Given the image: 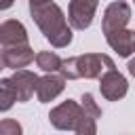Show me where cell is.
<instances>
[{
	"mask_svg": "<svg viewBox=\"0 0 135 135\" xmlns=\"http://www.w3.org/2000/svg\"><path fill=\"white\" fill-rule=\"evenodd\" d=\"M30 13H32V19L36 21V25L40 27V32L44 34V38L55 49H63L72 42V25H68L63 11L55 2L30 6Z\"/></svg>",
	"mask_w": 135,
	"mask_h": 135,
	"instance_id": "6da1fadb",
	"label": "cell"
},
{
	"mask_svg": "<svg viewBox=\"0 0 135 135\" xmlns=\"http://www.w3.org/2000/svg\"><path fill=\"white\" fill-rule=\"evenodd\" d=\"M108 70H116L114 61L108 55L101 53H84L76 55L70 59H63L61 65V76L65 80H78V78H101Z\"/></svg>",
	"mask_w": 135,
	"mask_h": 135,
	"instance_id": "7a4b0ae2",
	"label": "cell"
},
{
	"mask_svg": "<svg viewBox=\"0 0 135 135\" xmlns=\"http://www.w3.org/2000/svg\"><path fill=\"white\" fill-rule=\"evenodd\" d=\"M131 21V6L124 0H114L112 4L105 6L103 11V19H101V30L103 34H112L118 30H124L127 23Z\"/></svg>",
	"mask_w": 135,
	"mask_h": 135,
	"instance_id": "3957f363",
	"label": "cell"
},
{
	"mask_svg": "<svg viewBox=\"0 0 135 135\" xmlns=\"http://www.w3.org/2000/svg\"><path fill=\"white\" fill-rule=\"evenodd\" d=\"M80 114H82V105L72 101V99H68V101H63V103H59L57 108L51 110L49 120L59 131H74L76 124H78Z\"/></svg>",
	"mask_w": 135,
	"mask_h": 135,
	"instance_id": "277c9868",
	"label": "cell"
},
{
	"mask_svg": "<svg viewBox=\"0 0 135 135\" xmlns=\"http://www.w3.org/2000/svg\"><path fill=\"white\" fill-rule=\"evenodd\" d=\"M99 0H70L68 6V21L74 30H86L93 23L95 11Z\"/></svg>",
	"mask_w": 135,
	"mask_h": 135,
	"instance_id": "5b68a950",
	"label": "cell"
},
{
	"mask_svg": "<svg viewBox=\"0 0 135 135\" xmlns=\"http://www.w3.org/2000/svg\"><path fill=\"white\" fill-rule=\"evenodd\" d=\"M99 91L108 101H118L127 95L129 91V82L127 78L118 72V70H108L101 78H99Z\"/></svg>",
	"mask_w": 135,
	"mask_h": 135,
	"instance_id": "8992f818",
	"label": "cell"
},
{
	"mask_svg": "<svg viewBox=\"0 0 135 135\" xmlns=\"http://www.w3.org/2000/svg\"><path fill=\"white\" fill-rule=\"evenodd\" d=\"M11 84L15 89V95H17V101L19 103H25L32 99V95L36 93V84H38V76L30 70H17L11 78Z\"/></svg>",
	"mask_w": 135,
	"mask_h": 135,
	"instance_id": "52a82bcc",
	"label": "cell"
},
{
	"mask_svg": "<svg viewBox=\"0 0 135 135\" xmlns=\"http://www.w3.org/2000/svg\"><path fill=\"white\" fill-rule=\"evenodd\" d=\"M34 61V51L30 44H19V46H2V65L11 70H23Z\"/></svg>",
	"mask_w": 135,
	"mask_h": 135,
	"instance_id": "ba28073f",
	"label": "cell"
},
{
	"mask_svg": "<svg viewBox=\"0 0 135 135\" xmlns=\"http://www.w3.org/2000/svg\"><path fill=\"white\" fill-rule=\"evenodd\" d=\"M65 89V78L61 74H46L42 78H38L36 84V97L40 103H49L53 101L57 95H61V91Z\"/></svg>",
	"mask_w": 135,
	"mask_h": 135,
	"instance_id": "9c48e42d",
	"label": "cell"
},
{
	"mask_svg": "<svg viewBox=\"0 0 135 135\" xmlns=\"http://www.w3.org/2000/svg\"><path fill=\"white\" fill-rule=\"evenodd\" d=\"M0 42L2 46H19L27 44V30L17 19H6L0 25Z\"/></svg>",
	"mask_w": 135,
	"mask_h": 135,
	"instance_id": "30bf717a",
	"label": "cell"
},
{
	"mask_svg": "<svg viewBox=\"0 0 135 135\" xmlns=\"http://www.w3.org/2000/svg\"><path fill=\"white\" fill-rule=\"evenodd\" d=\"M112 51L118 53V57H131L135 53V30H118L105 36Z\"/></svg>",
	"mask_w": 135,
	"mask_h": 135,
	"instance_id": "8fae6325",
	"label": "cell"
},
{
	"mask_svg": "<svg viewBox=\"0 0 135 135\" xmlns=\"http://www.w3.org/2000/svg\"><path fill=\"white\" fill-rule=\"evenodd\" d=\"M36 65L46 72V74H55V72H61V65H63V59L53 53V51H40L36 55Z\"/></svg>",
	"mask_w": 135,
	"mask_h": 135,
	"instance_id": "7c38bea8",
	"label": "cell"
},
{
	"mask_svg": "<svg viewBox=\"0 0 135 135\" xmlns=\"http://www.w3.org/2000/svg\"><path fill=\"white\" fill-rule=\"evenodd\" d=\"M74 133L76 135H97V118L82 108V114L78 118V124H76Z\"/></svg>",
	"mask_w": 135,
	"mask_h": 135,
	"instance_id": "4fadbf2b",
	"label": "cell"
},
{
	"mask_svg": "<svg viewBox=\"0 0 135 135\" xmlns=\"http://www.w3.org/2000/svg\"><path fill=\"white\" fill-rule=\"evenodd\" d=\"M15 101H17V95H15V89H13L11 80L8 78H2L0 80V110L2 112L11 110V105Z\"/></svg>",
	"mask_w": 135,
	"mask_h": 135,
	"instance_id": "5bb4252c",
	"label": "cell"
},
{
	"mask_svg": "<svg viewBox=\"0 0 135 135\" xmlns=\"http://www.w3.org/2000/svg\"><path fill=\"white\" fill-rule=\"evenodd\" d=\"M0 135H23V129L17 120L13 118H4L0 122Z\"/></svg>",
	"mask_w": 135,
	"mask_h": 135,
	"instance_id": "9a60e30c",
	"label": "cell"
},
{
	"mask_svg": "<svg viewBox=\"0 0 135 135\" xmlns=\"http://www.w3.org/2000/svg\"><path fill=\"white\" fill-rule=\"evenodd\" d=\"M80 105L89 112V114H93L95 118H101V108L95 103V97L91 95V93H84L82 95V99H80Z\"/></svg>",
	"mask_w": 135,
	"mask_h": 135,
	"instance_id": "2e32d148",
	"label": "cell"
},
{
	"mask_svg": "<svg viewBox=\"0 0 135 135\" xmlns=\"http://www.w3.org/2000/svg\"><path fill=\"white\" fill-rule=\"evenodd\" d=\"M127 68H129V74H131V76L135 78V57H133V59L129 61V65H127Z\"/></svg>",
	"mask_w": 135,
	"mask_h": 135,
	"instance_id": "e0dca14e",
	"label": "cell"
},
{
	"mask_svg": "<svg viewBox=\"0 0 135 135\" xmlns=\"http://www.w3.org/2000/svg\"><path fill=\"white\" fill-rule=\"evenodd\" d=\"M13 2H15V0H2V2H0V8H2V11H6V8L13 4Z\"/></svg>",
	"mask_w": 135,
	"mask_h": 135,
	"instance_id": "ac0fdd59",
	"label": "cell"
},
{
	"mask_svg": "<svg viewBox=\"0 0 135 135\" xmlns=\"http://www.w3.org/2000/svg\"><path fill=\"white\" fill-rule=\"evenodd\" d=\"M51 0H30V6H40V4H46Z\"/></svg>",
	"mask_w": 135,
	"mask_h": 135,
	"instance_id": "d6986e66",
	"label": "cell"
},
{
	"mask_svg": "<svg viewBox=\"0 0 135 135\" xmlns=\"http://www.w3.org/2000/svg\"><path fill=\"white\" fill-rule=\"evenodd\" d=\"M133 2H135V0H133Z\"/></svg>",
	"mask_w": 135,
	"mask_h": 135,
	"instance_id": "ffe728a7",
	"label": "cell"
}]
</instances>
